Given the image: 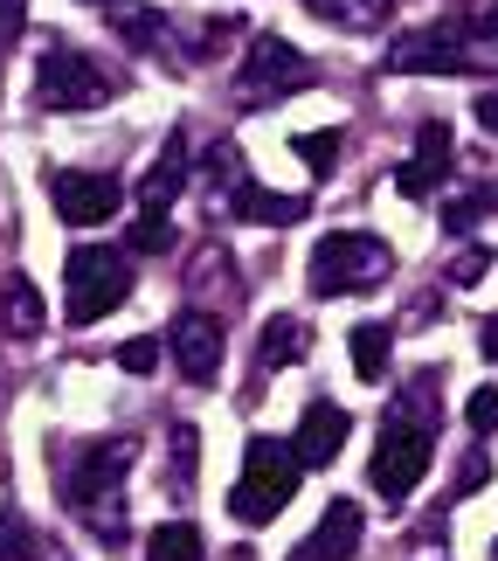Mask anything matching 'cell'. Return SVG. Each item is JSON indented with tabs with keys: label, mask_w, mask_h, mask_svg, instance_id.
Instances as JSON below:
<instances>
[{
	"label": "cell",
	"mask_w": 498,
	"mask_h": 561,
	"mask_svg": "<svg viewBox=\"0 0 498 561\" xmlns=\"http://www.w3.org/2000/svg\"><path fill=\"white\" fill-rule=\"evenodd\" d=\"M471 430H498V388H478V396H471Z\"/></svg>",
	"instance_id": "4dcf8cb0"
},
{
	"label": "cell",
	"mask_w": 498,
	"mask_h": 561,
	"mask_svg": "<svg viewBox=\"0 0 498 561\" xmlns=\"http://www.w3.org/2000/svg\"><path fill=\"white\" fill-rule=\"evenodd\" d=\"M478 271H485V250H471V256H458V271H450V277H458V285H478Z\"/></svg>",
	"instance_id": "d6a6232c"
},
{
	"label": "cell",
	"mask_w": 498,
	"mask_h": 561,
	"mask_svg": "<svg viewBox=\"0 0 498 561\" xmlns=\"http://www.w3.org/2000/svg\"><path fill=\"white\" fill-rule=\"evenodd\" d=\"M235 215L243 222H270V229H285V222H305V202L298 194H270V187H256V181H235Z\"/></svg>",
	"instance_id": "9a60e30c"
},
{
	"label": "cell",
	"mask_w": 498,
	"mask_h": 561,
	"mask_svg": "<svg viewBox=\"0 0 498 561\" xmlns=\"http://www.w3.org/2000/svg\"><path fill=\"white\" fill-rule=\"evenodd\" d=\"M312 83V62L291 49L285 35H256L250 42V62L235 70V91H243L250 104H270V98H285V91H305Z\"/></svg>",
	"instance_id": "5b68a950"
},
{
	"label": "cell",
	"mask_w": 498,
	"mask_h": 561,
	"mask_svg": "<svg viewBox=\"0 0 498 561\" xmlns=\"http://www.w3.org/2000/svg\"><path fill=\"white\" fill-rule=\"evenodd\" d=\"M229 277H235V264H229V250H222V243L194 250V271H187V285H194V298H201V312L215 306V298H229Z\"/></svg>",
	"instance_id": "ffe728a7"
},
{
	"label": "cell",
	"mask_w": 498,
	"mask_h": 561,
	"mask_svg": "<svg viewBox=\"0 0 498 561\" xmlns=\"http://www.w3.org/2000/svg\"><path fill=\"white\" fill-rule=\"evenodd\" d=\"M346 409L339 402H305V423H298V458L305 465H333L339 444H346Z\"/></svg>",
	"instance_id": "7c38bea8"
},
{
	"label": "cell",
	"mask_w": 498,
	"mask_h": 561,
	"mask_svg": "<svg viewBox=\"0 0 498 561\" xmlns=\"http://www.w3.org/2000/svg\"><path fill=\"white\" fill-rule=\"evenodd\" d=\"M118 35L132 42V49H153V42H160V14H118Z\"/></svg>",
	"instance_id": "83f0119b"
},
{
	"label": "cell",
	"mask_w": 498,
	"mask_h": 561,
	"mask_svg": "<svg viewBox=\"0 0 498 561\" xmlns=\"http://www.w3.org/2000/svg\"><path fill=\"white\" fill-rule=\"evenodd\" d=\"M0 327H8L14 340H35L42 327H49V306H42V291L28 285V277H8V291H0Z\"/></svg>",
	"instance_id": "2e32d148"
},
{
	"label": "cell",
	"mask_w": 498,
	"mask_h": 561,
	"mask_svg": "<svg viewBox=\"0 0 498 561\" xmlns=\"http://www.w3.org/2000/svg\"><path fill=\"white\" fill-rule=\"evenodd\" d=\"M181 187H187V133H166L160 160L146 167V181H139V208H166Z\"/></svg>",
	"instance_id": "4fadbf2b"
},
{
	"label": "cell",
	"mask_w": 498,
	"mask_h": 561,
	"mask_svg": "<svg viewBox=\"0 0 498 561\" xmlns=\"http://www.w3.org/2000/svg\"><path fill=\"white\" fill-rule=\"evenodd\" d=\"M395 277V250L381 236H360V229H333L319 236L312 250V285L326 298H346V291H381Z\"/></svg>",
	"instance_id": "6da1fadb"
},
{
	"label": "cell",
	"mask_w": 498,
	"mask_h": 561,
	"mask_svg": "<svg viewBox=\"0 0 498 561\" xmlns=\"http://www.w3.org/2000/svg\"><path fill=\"white\" fill-rule=\"evenodd\" d=\"M360 527H367L360 520V500H326L319 527L291 548V561H346V554H360Z\"/></svg>",
	"instance_id": "30bf717a"
},
{
	"label": "cell",
	"mask_w": 498,
	"mask_h": 561,
	"mask_svg": "<svg viewBox=\"0 0 498 561\" xmlns=\"http://www.w3.org/2000/svg\"><path fill=\"white\" fill-rule=\"evenodd\" d=\"M132 250H146V256H160V250H173L166 208H139V222H132Z\"/></svg>",
	"instance_id": "cb8c5ba5"
},
{
	"label": "cell",
	"mask_w": 498,
	"mask_h": 561,
	"mask_svg": "<svg viewBox=\"0 0 498 561\" xmlns=\"http://www.w3.org/2000/svg\"><path fill=\"white\" fill-rule=\"evenodd\" d=\"M125 471H132V444H118V437L83 444V458L70 471V506L104 534V541H118V479Z\"/></svg>",
	"instance_id": "7a4b0ae2"
},
{
	"label": "cell",
	"mask_w": 498,
	"mask_h": 561,
	"mask_svg": "<svg viewBox=\"0 0 498 561\" xmlns=\"http://www.w3.org/2000/svg\"><path fill=\"white\" fill-rule=\"evenodd\" d=\"M305 347H312V333L298 327L291 312H277L270 327H264V347H256V360H264V368H291V360H305Z\"/></svg>",
	"instance_id": "d6986e66"
},
{
	"label": "cell",
	"mask_w": 498,
	"mask_h": 561,
	"mask_svg": "<svg viewBox=\"0 0 498 561\" xmlns=\"http://www.w3.org/2000/svg\"><path fill=\"white\" fill-rule=\"evenodd\" d=\"M70 327H97L104 312L125 306V291H132V264H125V250H104V243H83L70 250Z\"/></svg>",
	"instance_id": "3957f363"
},
{
	"label": "cell",
	"mask_w": 498,
	"mask_h": 561,
	"mask_svg": "<svg viewBox=\"0 0 498 561\" xmlns=\"http://www.w3.org/2000/svg\"><path fill=\"white\" fill-rule=\"evenodd\" d=\"M243 471H250V479H264V485H277V492H291L298 471H305V458H298V444H285V437H250Z\"/></svg>",
	"instance_id": "5bb4252c"
},
{
	"label": "cell",
	"mask_w": 498,
	"mask_h": 561,
	"mask_svg": "<svg viewBox=\"0 0 498 561\" xmlns=\"http://www.w3.org/2000/svg\"><path fill=\"white\" fill-rule=\"evenodd\" d=\"M166 340H173V360H181V375L194 388H208L215 375H222V319H215V312H201V306L181 312Z\"/></svg>",
	"instance_id": "52a82bcc"
},
{
	"label": "cell",
	"mask_w": 498,
	"mask_h": 561,
	"mask_svg": "<svg viewBox=\"0 0 498 561\" xmlns=\"http://www.w3.org/2000/svg\"><path fill=\"white\" fill-rule=\"evenodd\" d=\"M478 215H485V194H471V202H450V215H443V229H471V222H478Z\"/></svg>",
	"instance_id": "1f68e13d"
},
{
	"label": "cell",
	"mask_w": 498,
	"mask_h": 561,
	"mask_svg": "<svg viewBox=\"0 0 498 561\" xmlns=\"http://www.w3.org/2000/svg\"><path fill=\"white\" fill-rule=\"evenodd\" d=\"M387 70L402 77H464V35L458 28H422V35H402Z\"/></svg>",
	"instance_id": "9c48e42d"
},
{
	"label": "cell",
	"mask_w": 498,
	"mask_h": 561,
	"mask_svg": "<svg viewBox=\"0 0 498 561\" xmlns=\"http://www.w3.org/2000/svg\"><path fill=\"white\" fill-rule=\"evenodd\" d=\"M146 561H201V527L194 520H166L146 534Z\"/></svg>",
	"instance_id": "44dd1931"
},
{
	"label": "cell",
	"mask_w": 498,
	"mask_h": 561,
	"mask_svg": "<svg viewBox=\"0 0 498 561\" xmlns=\"http://www.w3.org/2000/svg\"><path fill=\"white\" fill-rule=\"evenodd\" d=\"M285 500H291V492H277V485H264V479H250V471H243V485L229 492V513L243 527H270L277 513H285Z\"/></svg>",
	"instance_id": "e0dca14e"
},
{
	"label": "cell",
	"mask_w": 498,
	"mask_h": 561,
	"mask_svg": "<svg viewBox=\"0 0 498 561\" xmlns=\"http://www.w3.org/2000/svg\"><path fill=\"white\" fill-rule=\"evenodd\" d=\"M478 125H485V133L498 139V91H485V98H478Z\"/></svg>",
	"instance_id": "836d02e7"
},
{
	"label": "cell",
	"mask_w": 498,
	"mask_h": 561,
	"mask_svg": "<svg viewBox=\"0 0 498 561\" xmlns=\"http://www.w3.org/2000/svg\"><path fill=\"white\" fill-rule=\"evenodd\" d=\"M485 479H491V458H485V450H471V458L458 465V492H478Z\"/></svg>",
	"instance_id": "f546056e"
},
{
	"label": "cell",
	"mask_w": 498,
	"mask_h": 561,
	"mask_svg": "<svg viewBox=\"0 0 498 561\" xmlns=\"http://www.w3.org/2000/svg\"><path fill=\"white\" fill-rule=\"evenodd\" d=\"M201 174H208L215 187H235V146H229V139L208 146V167H201Z\"/></svg>",
	"instance_id": "f1b7e54d"
},
{
	"label": "cell",
	"mask_w": 498,
	"mask_h": 561,
	"mask_svg": "<svg viewBox=\"0 0 498 561\" xmlns=\"http://www.w3.org/2000/svg\"><path fill=\"white\" fill-rule=\"evenodd\" d=\"M118 91V77H104L91 56H77V49H49L42 56V70H35V104L42 112H91V104H104Z\"/></svg>",
	"instance_id": "277c9868"
},
{
	"label": "cell",
	"mask_w": 498,
	"mask_h": 561,
	"mask_svg": "<svg viewBox=\"0 0 498 561\" xmlns=\"http://www.w3.org/2000/svg\"><path fill=\"white\" fill-rule=\"evenodd\" d=\"M118 368H125V375H153V368H160V340H146V333L125 340V347H118Z\"/></svg>",
	"instance_id": "4316f807"
},
{
	"label": "cell",
	"mask_w": 498,
	"mask_h": 561,
	"mask_svg": "<svg viewBox=\"0 0 498 561\" xmlns=\"http://www.w3.org/2000/svg\"><path fill=\"white\" fill-rule=\"evenodd\" d=\"M381 500H408L422 479H429V430H408V423H387L381 444H374V465H367Z\"/></svg>",
	"instance_id": "8992f818"
},
{
	"label": "cell",
	"mask_w": 498,
	"mask_h": 561,
	"mask_svg": "<svg viewBox=\"0 0 498 561\" xmlns=\"http://www.w3.org/2000/svg\"><path fill=\"white\" fill-rule=\"evenodd\" d=\"M49 202L62 222H77V229H91V222H112L118 202H125V187L112 174H56L49 181Z\"/></svg>",
	"instance_id": "ba28073f"
},
{
	"label": "cell",
	"mask_w": 498,
	"mask_h": 561,
	"mask_svg": "<svg viewBox=\"0 0 498 561\" xmlns=\"http://www.w3.org/2000/svg\"><path fill=\"white\" fill-rule=\"evenodd\" d=\"M35 554V527L21 520V513H8V520H0V561H28Z\"/></svg>",
	"instance_id": "d4e9b609"
},
{
	"label": "cell",
	"mask_w": 498,
	"mask_h": 561,
	"mask_svg": "<svg viewBox=\"0 0 498 561\" xmlns=\"http://www.w3.org/2000/svg\"><path fill=\"white\" fill-rule=\"evenodd\" d=\"M458 35H464V70H498V0H485Z\"/></svg>",
	"instance_id": "ac0fdd59"
},
{
	"label": "cell",
	"mask_w": 498,
	"mask_h": 561,
	"mask_svg": "<svg viewBox=\"0 0 498 561\" xmlns=\"http://www.w3.org/2000/svg\"><path fill=\"white\" fill-rule=\"evenodd\" d=\"M387 14H395V0H333L326 21H346V28H387Z\"/></svg>",
	"instance_id": "603a6c76"
},
{
	"label": "cell",
	"mask_w": 498,
	"mask_h": 561,
	"mask_svg": "<svg viewBox=\"0 0 498 561\" xmlns=\"http://www.w3.org/2000/svg\"><path fill=\"white\" fill-rule=\"evenodd\" d=\"M298 160H305V167H319V174H326V167L339 160V133H298Z\"/></svg>",
	"instance_id": "484cf974"
},
{
	"label": "cell",
	"mask_w": 498,
	"mask_h": 561,
	"mask_svg": "<svg viewBox=\"0 0 498 561\" xmlns=\"http://www.w3.org/2000/svg\"><path fill=\"white\" fill-rule=\"evenodd\" d=\"M443 181H450V125H443V118H429L422 133H416V153L402 160L395 187L408 194V202H422V194H437Z\"/></svg>",
	"instance_id": "8fae6325"
},
{
	"label": "cell",
	"mask_w": 498,
	"mask_h": 561,
	"mask_svg": "<svg viewBox=\"0 0 498 561\" xmlns=\"http://www.w3.org/2000/svg\"><path fill=\"white\" fill-rule=\"evenodd\" d=\"M91 8H118V0H91Z\"/></svg>",
	"instance_id": "e575fe53"
},
{
	"label": "cell",
	"mask_w": 498,
	"mask_h": 561,
	"mask_svg": "<svg viewBox=\"0 0 498 561\" xmlns=\"http://www.w3.org/2000/svg\"><path fill=\"white\" fill-rule=\"evenodd\" d=\"M387 354H395V327H381V319H367V327H354V368L367 381L387 375Z\"/></svg>",
	"instance_id": "7402d4cb"
}]
</instances>
